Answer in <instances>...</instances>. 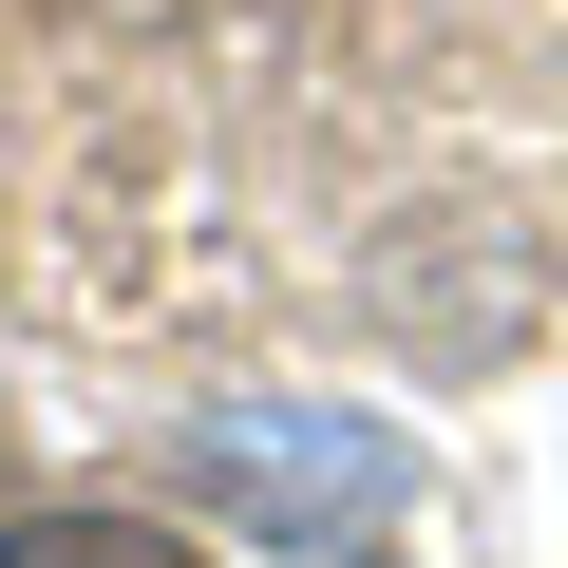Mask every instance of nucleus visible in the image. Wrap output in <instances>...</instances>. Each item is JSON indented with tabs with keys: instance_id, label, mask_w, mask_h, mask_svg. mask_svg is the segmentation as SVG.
<instances>
[{
	"instance_id": "1",
	"label": "nucleus",
	"mask_w": 568,
	"mask_h": 568,
	"mask_svg": "<svg viewBox=\"0 0 568 568\" xmlns=\"http://www.w3.org/2000/svg\"><path fill=\"white\" fill-rule=\"evenodd\" d=\"M190 474L284 549H379L417 511V436H379V417H209Z\"/></svg>"
},
{
	"instance_id": "2",
	"label": "nucleus",
	"mask_w": 568,
	"mask_h": 568,
	"mask_svg": "<svg viewBox=\"0 0 568 568\" xmlns=\"http://www.w3.org/2000/svg\"><path fill=\"white\" fill-rule=\"evenodd\" d=\"M0 568H209V549L152 530V511H20V530H0Z\"/></svg>"
}]
</instances>
